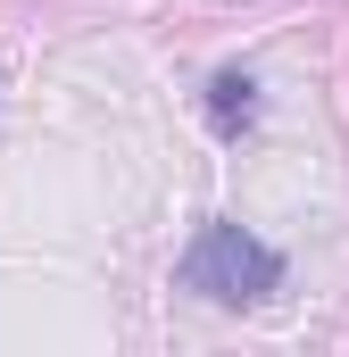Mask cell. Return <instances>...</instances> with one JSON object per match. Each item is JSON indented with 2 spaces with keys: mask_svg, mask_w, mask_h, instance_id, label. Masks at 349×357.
Returning <instances> with one entry per match:
<instances>
[{
  "mask_svg": "<svg viewBox=\"0 0 349 357\" xmlns=\"http://www.w3.org/2000/svg\"><path fill=\"white\" fill-rule=\"evenodd\" d=\"M183 282L200 299H216V307H258L283 282V258L258 233H242V225H200V241L183 250Z\"/></svg>",
  "mask_w": 349,
  "mask_h": 357,
  "instance_id": "6da1fadb",
  "label": "cell"
},
{
  "mask_svg": "<svg viewBox=\"0 0 349 357\" xmlns=\"http://www.w3.org/2000/svg\"><path fill=\"white\" fill-rule=\"evenodd\" d=\"M208 116H216V125H225V133H242V125H250V116H258V84H250V75H242V67H225V75H216V84H208Z\"/></svg>",
  "mask_w": 349,
  "mask_h": 357,
  "instance_id": "7a4b0ae2",
  "label": "cell"
}]
</instances>
